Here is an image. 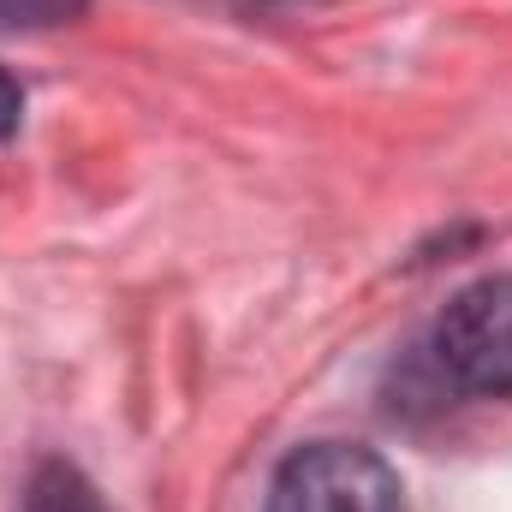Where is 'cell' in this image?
<instances>
[{
    "instance_id": "6da1fadb",
    "label": "cell",
    "mask_w": 512,
    "mask_h": 512,
    "mask_svg": "<svg viewBox=\"0 0 512 512\" xmlns=\"http://www.w3.org/2000/svg\"><path fill=\"white\" fill-rule=\"evenodd\" d=\"M268 512H405V489L382 453L358 441H310L274 471Z\"/></svg>"
},
{
    "instance_id": "7a4b0ae2",
    "label": "cell",
    "mask_w": 512,
    "mask_h": 512,
    "mask_svg": "<svg viewBox=\"0 0 512 512\" xmlns=\"http://www.w3.org/2000/svg\"><path fill=\"white\" fill-rule=\"evenodd\" d=\"M435 364L483 399L512 393V274L465 286L435 322Z\"/></svg>"
},
{
    "instance_id": "5b68a950",
    "label": "cell",
    "mask_w": 512,
    "mask_h": 512,
    "mask_svg": "<svg viewBox=\"0 0 512 512\" xmlns=\"http://www.w3.org/2000/svg\"><path fill=\"white\" fill-rule=\"evenodd\" d=\"M18 120H24V90L0 72V137H12V131H18Z\"/></svg>"
},
{
    "instance_id": "3957f363",
    "label": "cell",
    "mask_w": 512,
    "mask_h": 512,
    "mask_svg": "<svg viewBox=\"0 0 512 512\" xmlns=\"http://www.w3.org/2000/svg\"><path fill=\"white\" fill-rule=\"evenodd\" d=\"M24 512H108V507H102V495L90 489L84 471L48 459V465H36V477L24 489Z\"/></svg>"
},
{
    "instance_id": "277c9868",
    "label": "cell",
    "mask_w": 512,
    "mask_h": 512,
    "mask_svg": "<svg viewBox=\"0 0 512 512\" xmlns=\"http://www.w3.org/2000/svg\"><path fill=\"white\" fill-rule=\"evenodd\" d=\"M90 0H0V30H54L72 24Z\"/></svg>"
}]
</instances>
